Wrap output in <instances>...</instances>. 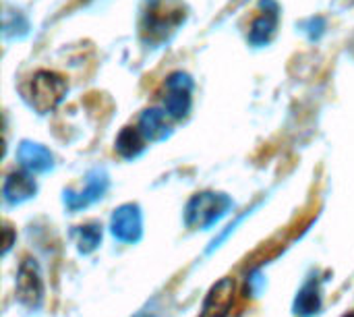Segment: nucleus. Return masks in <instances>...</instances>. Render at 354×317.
Returning <instances> with one entry per match:
<instances>
[{
  "instance_id": "2eb2a0df",
  "label": "nucleus",
  "mask_w": 354,
  "mask_h": 317,
  "mask_svg": "<svg viewBox=\"0 0 354 317\" xmlns=\"http://www.w3.org/2000/svg\"><path fill=\"white\" fill-rule=\"evenodd\" d=\"M102 243V226L100 224H85V226H79L77 230V247H79V253L83 255H89L97 249V245Z\"/></svg>"
},
{
  "instance_id": "20e7f679",
  "label": "nucleus",
  "mask_w": 354,
  "mask_h": 317,
  "mask_svg": "<svg viewBox=\"0 0 354 317\" xmlns=\"http://www.w3.org/2000/svg\"><path fill=\"white\" fill-rule=\"evenodd\" d=\"M17 299L27 309H37L44 301V280L35 260H23L17 272Z\"/></svg>"
},
{
  "instance_id": "4468645a",
  "label": "nucleus",
  "mask_w": 354,
  "mask_h": 317,
  "mask_svg": "<svg viewBox=\"0 0 354 317\" xmlns=\"http://www.w3.org/2000/svg\"><path fill=\"white\" fill-rule=\"evenodd\" d=\"M143 150H145V137L139 127H124L116 137V152L127 160L137 158L139 154H143Z\"/></svg>"
},
{
  "instance_id": "f8f14e48",
  "label": "nucleus",
  "mask_w": 354,
  "mask_h": 317,
  "mask_svg": "<svg viewBox=\"0 0 354 317\" xmlns=\"http://www.w3.org/2000/svg\"><path fill=\"white\" fill-rule=\"evenodd\" d=\"M322 309V289L315 278L303 284L295 299V316L297 317H313Z\"/></svg>"
},
{
  "instance_id": "a211bd4d",
  "label": "nucleus",
  "mask_w": 354,
  "mask_h": 317,
  "mask_svg": "<svg viewBox=\"0 0 354 317\" xmlns=\"http://www.w3.org/2000/svg\"><path fill=\"white\" fill-rule=\"evenodd\" d=\"M344 2H346V4H354V0H344Z\"/></svg>"
},
{
  "instance_id": "9b49d317",
  "label": "nucleus",
  "mask_w": 354,
  "mask_h": 317,
  "mask_svg": "<svg viewBox=\"0 0 354 317\" xmlns=\"http://www.w3.org/2000/svg\"><path fill=\"white\" fill-rule=\"evenodd\" d=\"M37 193V185L29 172H10L2 185V197L10 206H19Z\"/></svg>"
},
{
  "instance_id": "dca6fc26",
  "label": "nucleus",
  "mask_w": 354,
  "mask_h": 317,
  "mask_svg": "<svg viewBox=\"0 0 354 317\" xmlns=\"http://www.w3.org/2000/svg\"><path fill=\"white\" fill-rule=\"evenodd\" d=\"M27 29H29V23H27V19L21 12H12V15L6 12L4 15V35L21 37V35L27 33Z\"/></svg>"
},
{
  "instance_id": "6e6552de",
  "label": "nucleus",
  "mask_w": 354,
  "mask_h": 317,
  "mask_svg": "<svg viewBox=\"0 0 354 317\" xmlns=\"http://www.w3.org/2000/svg\"><path fill=\"white\" fill-rule=\"evenodd\" d=\"M278 21H280V4L276 0H261L259 10L249 29V42L253 46H266L274 37L278 29Z\"/></svg>"
},
{
  "instance_id": "ddd939ff",
  "label": "nucleus",
  "mask_w": 354,
  "mask_h": 317,
  "mask_svg": "<svg viewBox=\"0 0 354 317\" xmlns=\"http://www.w3.org/2000/svg\"><path fill=\"white\" fill-rule=\"evenodd\" d=\"M139 129L145 139L149 141H162L170 135V127L166 123V114L158 108H149L139 118Z\"/></svg>"
},
{
  "instance_id": "f257e3e1",
  "label": "nucleus",
  "mask_w": 354,
  "mask_h": 317,
  "mask_svg": "<svg viewBox=\"0 0 354 317\" xmlns=\"http://www.w3.org/2000/svg\"><path fill=\"white\" fill-rule=\"evenodd\" d=\"M234 208L232 199L224 193L203 191L189 199L185 208V224L191 230H209Z\"/></svg>"
},
{
  "instance_id": "1a4fd4ad",
  "label": "nucleus",
  "mask_w": 354,
  "mask_h": 317,
  "mask_svg": "<svg viewBox=\"0 0 354 317\" xmlns=\"http://www.w3.org/2000/svg\"><path fill=\"white\" fill-rule=\"evenodd\" d=\"M234 295H236V284L232 278L218 280L209 289L199 317H228L234 305Z\"/></svg>"
},
{
  "instance_id": "aec40b11",
  "label": "nucleus",
  "mask_w": 354,
  "mask_h": 317,
  "mask_svg": "<svg viewBox=\"0 0 354 317\" xmlns=\"http://www.w3.org/2000/svg\"><path fill=\"white\" fill-rule=\"evenodd\" d=\"M344 317H354V314H348V316H344Z\"/></svg>"
},
{
  "instance_id": "f3484780",
  "label": "nucleus",
  "mask_w": 354,
  "mask_h": 317,
  "mask_svg": "<svg viewBox=\"0 0 354 317\" xmlns=\"http://www.w3.org/2000/svg\"><path fill=\"white\" fill-rule=\"evenodd\" d=\"M10 245H12V230L8 226H4V247H2V253H8Z\"/></svg>"
},
{
  "instance_id": "0eeeda50",
  "label": "nucleus",
  "mask_w": 354,
  "mask_h": 317,
  "mask_svg": "<svg viewBox=\"0 0 354 317\" xmlns=\"http://www.w3.org/2000/svg\"><path fill=\"white\" fill-rule=\"evenodd\" d=\"M191 91H193V81L187 73H172L166 79V98H164V108L168 116L172 118H183L191 110Z\"/></svg>"
},
{
  "instance_id": "423d86ee",
  "label": "nucleus",
  "mask_w": 354,
  "mask_h": 317,
  "mask_svg": "<svg viewBox=\"0 0 354 317\" xmlns=\"http://www.w3.org/2000/svg\"><path fill=\"white\" fill-rule=\"evenodd\" d=\"M108 174L100 168L91 170L85 179V189L81 191H73V189H66L64 191V206L68 212H81L85 208H89L91 203L100 201L104 197V193L108 191Z\"/></svg>"
},
{
  "instance_id": "6ab92c4d",
  "label": "nucleus",
  "mask_w": 354,
  "mask_h": 317,
  "mask_svg": "<svg viewBox=\"0 0 354 317\" xmlns=\"http://www.w3.org/2000/svg\"><path fill=\"white\" fill-rule=\"evenodd\" d=\"M137 317H149V316H147V314H139V316H137Z\"/></svg>"
},
{
  "instance_id": "f03ea898",
  "label": "nucleus",
  "mask_w": 354,
  "mask_h": 317,
  "mask_svg": "<svg viewBox=\"0 0 354 317\" xmlns=\"http://www.w3.org/2000/svg\"><path fill=\"white\" fill-rule=\"evenodd\" d=\"M185 21V8L178 0H151L143 15L141 35L147 44L164 42Z\"/></svg>"
},
{
  "instance_id": "7ed1b4c3",
  "label": "nucleus",
  "mask_w": 354,
  "mask_h": 317,
  "mask_svg": "<svg viewBox=\"0 0 354 317\" xmlns=\"http://www.w3.org/2000/svg\"><path fill=\"white\" fill-rule=\"evenodd\" d=\"M66 96V81L54 71H37L29 81V104L37 114L52 112Z\"/></svg>"
},
{
  "instance_id": "39448f33",
  "label": "nucleus",
  "mask_w": 354,
  "mask_h": 317,
  "mask_svg": "<svg viewBox=\"0 0 354 317\" xmlns=\"http://www.w3.org/2000/svg\"><path fill=\"white\" fill-rule=\"evenodd\" d=\"M112 237L120 243H137L143 237V214L141 208L135 203H124L114 210L110 218Z\"/></svg>"
},
{
  "instance_id": "9d476101",
  "label": "nucleus",
  "mask_w": 354,
  "mask_h": 317,
  "mask_svg": "<svg viewBox=\"0 0 354 317\" xmlns=\"http://www.w3.org/2000/svg\"><path fill=\"white\" fill-rule=\"evenodd\" d=\"M17 158H19L21 166L31 174H44V172L52 170V166H54V158H52L50 150L44 147L41 143H33V141H23L17 150Z\"/></svg>"
}]
</instances>
